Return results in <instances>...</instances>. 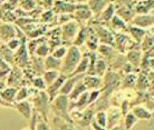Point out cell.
I'll use <instances>...</instances> for the list:
<instances>
[{"label":"cell","instance_id":"obj_1","mask_svg":"<svg viewBox=\"0 0 154 130\" xmlns=\"http://www.w3.org/2000/svg\"><path fill=\"white\" fill-rule=\"evenodd\" d=\"M82 58H83V52L81 51V49L74 45L69 46L65 57L62 59L60 73L65 75V76H70L74 72V70L76 69Z\"/></svg>","mask_w":154,"mask_h":130},{"label":"cell","instance_id":"obj_2","mask_svg":"<svg viewBox=\"0 0 154 130\" xmlns=\"http://www.w3.org/2000/svg\"><path fill=\"white\" fill-rule=\"evenodd\" d=\"M50 111L53 112V115L73 121L69 115V98L68 96L58 95L57 97H55L54 99L50 101Z\"/></svg>","mask_w":154,"mask_h":130},{"label":"cell","instance_id":"obj_3","mask_svg":"<svg viewBox=\"0 0 154 130\" xmlns=\"http://www.w3.org/2000/svg\"><path fill=\"white\" fill-rule=\"evenodd\" d=\"M32 103L34 111L37 112L42 119L48 120V112L50 110V99L46 91H38L37 95L29 99Z\"/></svg>","mask_w":154,"mask_h":130},{"label":"cell","instance_id":"obj_4","mask_svg":"<svg viewBox=\"0 0 154 130\" xmlns=\"http://www.w3.org/2000/svg\"><path fill=\"white\" fill-rule=\"evenodd\" d=\"M121 79L122 78L119 77V73L115 70H107V72L103 77V87L100 89L102 93L107 97L112 96L121 87Z\"/></svg>","mask_w":154,"mask_h":130},{"label":"cell","instance_id":"obj_5","mask_svg":"<svg viewBox=\"0 0 154 130\" xmlns=\"http://www.w3.org/2000/svg\"><path fill=\"white\" fill-rule=\"evenodd\" d=\"M81 27H82L81 25L77 22V21H75V20H72L69 22L60 26V37H62L63 45L65 42H68L70 45H73L74 39L77 36Z\"/></svg>","mask_w":154,"mask_h":130},{"label":"cell","instance_id":"obj_6","mask_svg":"<svg viewBox=\"0 0 154 130\" xmlns=\"http://www.w3.org/2000/svg\"><path fill=\"white\" fill-rule=\"evenodd\" d=\"M30 64V55L27 49V38L23 39L19 49L16 50L14 54V65L21 69H26Z\"/></svg>","mask_w":154,"mask_h":130},{"label":"cell","instance_id":"obj_7","mask_svg":"<svg viewBox=\"0 0 154 130\" xmlns=\"http://www.w3.org/2000/svg\"><path fill=\"white\" fill-rule=\"evenodd\" d=\"M92 28L96 34L100 43L109 45L114 47V32L106 25L100 23H92Z\"/></svg>","mask_w":154,"mask_h":130},{"label":"cell","instance_id":"obj_8","mask_svg":"<svg viewBox=\"0 0 154 130\" xmlns=\"http://www.w3.org/2000/svg\"><path fill=\"white\" fill-rule=\"evenodd\" d=\"M23 81H25V77H23V69L15 66L14 68L10 69V72L7 77V84L8 87H15V88H20L23 87Z\"/></svg>","mask_w":154,"mask_h":130},{"label":"cell","instance_id":"obj_9","mask_svg":"<svg viewBox=\"0 0 154 130\" xmlns=\"http://www.w3.org/2000/svg\"><path fill=\"white\" fill-rule=\"evenodd\" d=\"M74 20L77 21L82 26V23L86 25L87 22L92 21L94 15L89 10L87 4H76V10L74 11Z\"/></svg>","mask_w":154,"mask_h":130},{"label":"cell","instance_id":"obj_10","mask_svg":"<svg viewBox=\"0 0 154 130\" xmlns=\"http://www.w3.org/2000/svg\"><path fill=\"white\" fill-rule=\"evenodd\" d=\"M131 25H134L136 27L142 29H151L154 26V12L152 13H137L135 15L134 19L132 20Z\"/></svg>","mask_w":154,"mask_h":130},{"label":"cell","instance_id":"obj_11","mask_svg":"<svg viewBox=\"0 0 154 130\" xmlns=\"http://www.w3.org/2000/svg\"><path fill=\"white\" fill-rule=\"evenodd\" d=\"M51 10L55 12V15H73L76 10V4L64 0H55L54 7Z\"/></svg>","mask_w":154,"mask_h":130},{"label":"cell","instance_id":"obj_12","mask_svg":"<svg viewBox=\"0 0 154 130\" xmlns=\"http://www.w3.org/2000/svg\"><path fill=\"white\" fill-rule=\"evenodd\" d=\"M50 126L53 130H79L73 121L66 120L55 115H53L50 119Z\"/></svg>","mask_w":154,"mask_h":130},{"label":"cell","instance_id":"obj_13","mask_svg":"<svg viewBox=\"0 0 154 130\" xmlns=\"http://www.w3.org/2000/svg\"><path fill=\"white\" fill-rule=\"evenodd\" d=\"M106 114H107V130L112 129L113 127L119 125V121H121L123 115H122V111L119 107L111 106L106 110Z\"/></svg>","mask_w":154,"mask_h":130},{"label":"cell","instance_id":"obj_14","mask_svg":"<svg viewBox=\"0 0 154 130\" xmlns=\"http://www.w3.org/2000/svg\"><path fill=\"white\" fill-rule=\"evenodd\" d=\"M14 108L19 112L25 119L30 120L34 114V107L30 100H23V101H18V102L14 103Z\"/></svg>","mask_w":154,"mask_h":130},{"label":"cell","instance_id":"obj_15","mask_svg":"<svg viewBox=\"0 0 154 130\" xmlns=\"http://www.w3.org/2000/svg\"><path fill=\"white\" fill-rule=\"evenodd\" d=\"M17 37V27L11 23H1L0 25V40L7 43L9 40Z\"/></svg>","mask_w":154,"mask_h":130},{"label":"cell","instance_id":"obj_16","mask_svg":"<svg viewBox=\"0 0 154 130\" xmlns=\"http://www.w3.org/2000/svg\"><path fill=\"white\" fill-rule=\"evenodd\" d=\"M67 77L68 76H65V75L60 73L54 84H51L50 86H48V87L46 88L45 91H46V93L48 95V97H49L50 101L54 99L55 97H57L58 95H59V91H60V89H62L63 84H64V82H65Z\"/></svg>","mask_w":154,"mask_h":130},{"label":"cell","instance_id":"obj_17","mask_svg":"<svg viewBox=\"0 0 154 130\" xmlns=\"http://www.w3.org/2000/svg\"><path fill=\"white\" fill-rule=\"evenodd\" d=\"M85 87L88 91L91 90H100L103 87V78H100L95 75H85L83 78Z\"/></svg>","mask_w":154,"mask_h":130},{"label":"cell","instance_id":"obj_18","mask_svg":"<svg viewBox=\"0 0 154 130\" xmlns=\"http://www.w3.org/2000/svg\"><path fill=\"white\" fill-rule=\"evenodd\" d=\"M116 15V9H115V4L114 2H109V4L104 8V10L100 12V15L95 17L98 19V22L96 23H100V25H106L111 21L113 17Z\"/></svg>","mask_w":154,"mask_h":130},{"label":"cell","instance_id":"obj_19","mask_svg":"<svg viewBox=\"0 0 154 130\" xmlns=\"http://www.w3.org/2000/svg\"><path fill=\"white\" fill-rule=\"evenodd\" d=\"M146 32H147V30L142 29V28H140V27H136V26L131 25V23L128 25L127 31H126V34L130 36V38H131L133 41L136 42V43H139V45H141V42L143 41V39L145 37Z\"/></svg>","mask_w":154,"mask_h":130},{"label":"cell","instance_id":"obj_20","mask_svg":"<svg viewBox=\"0 0 154 130\" xmlns=\"http://www.w3.org/2000/svg\"><path fill=\"white\" fill-rule=\"evenodd\" d=\"M85 75H77V76H68L66 78L65 82L63 84L62 89L59 91V95H65V96H69V93L73 90L74 86L77 84V81L83 79Z\"/></svg>","mask_w":154,"mask_h":130},{"label":"cell","instance_id":"obj_21","mask_svg":"<svg viewBox=\"0 0 154 130\" xmlns=\"http://www.w3.org/2000/svg\"><path fill=\"white\" fill-rule=\"evenodd\" d=\"M29 68L36 73V76H42V73L46 71L45 69V61L44 59L37 56H30V64H29Z\"/></svg>","mask_w":154,"mask_h":130},{"label":"cell","instance_id":"obj_22","mask_svg":"<svg viewBox=\"0 0 154 130\" xmlns=\"http://www.w3.org/2000/svg\"><path fill=\"white\" fill-rule=\"evenodd\" d=\"M131 111L137 118V120H150L153 116L152 111H150L146 107H144L142 105H134L132 107Z\"/></svg>","mask_w":154,"mask_h":130},{"label":"cell","instance_id":"obj_23","mask_svg":"<svg viewBox=\"0 0 154 130\" xmlns=\"http://www.w3.org/2000/svg\"><path fill=\"white\" fill-rule=\"evenodd\" d=\"M109 2L111 1H108V0H89L87 6H88L89 10L92 11V13L94 15V17H97Z\"/></svg>","mask_w":154,"mask_h":130},{"label":"cell","instance_id":"obj_24","mask_svg":"<svg viewBox=\"0 0 154 130\" xmlns=\"http://www.w3.org/2000/svg\"><path fill=\"white\" fill-rule=\"evenodd\" d=\"M109 26L111 29L113 30V32H126L127 27L130 23H126L122 18H119V16H114L111 21H109Z\"/></svg>","mask_w":154,"mask_h":130},{"label":"cell","instance_id":"obj_25","mask_svg":"<svg viewBox=\"0 0 154 130\" xmlns=\"http://www.w3.org/2000/svg\"><path fill=\"white\" fill-rule=\"evenodd\" d=\"M17 91H18V88H15V87H6V88L0 91V97L1 99L4 100L5 102L9 103V105H12L16 102V96H17Z\"/></svg>","mask_w":154,"mask_h":130},{"label":"cell","instance_id":"obj_26","mask_svg":"<svg viewBox=\"0 0 154 130\" xmlns=\"http://www.w3.org/2000/svg\"><path fill=\"white\" fill-rule=\"evenodd\" d=\"M126 60L127 62L132 65L133 67H140L141 64H142V59H143V55H142V50L137 49V50H131L126 52Z\"/></svg>","mask_w":154,"mask_h":130},{"label":"cell","instance_id":"obj_27","mask_svg":"<svg viewBox=\"0 0 154 130\" xmlns=\"http://www.w3.org/2000/svg\"><path fill=\"white\" fill-rule=\"evenodd\" d=\"M150 87H151V82L149 80L147 75H145L144 72L137 73V80H136V84H135V88H136L137 92L147 91Z\"/></svg>","mask_w":154,"mask_h":130},{"label":"cell","instance_id":"obj_28","mask_svg":"<svg viewBox=\"0 0 154 130\" xmlns=\"http://www.w3.org/2000/svg\"><path fill=\"white\" fill-rule=\"evenodd\" d=\"M137 73L130 72L125 73V76L121 79V88L122 89H133L136 84Z\"/></svg>","mask_w":154,"mask_h":130},{"label":"cell","instance_id":"obj_29","mask_svg":"<svg viewBox=\"0 0 154 130\" xmlns=\"http://www.w3.org/2000/svg\"><path fill=\"white\" fill-rule=\"evenodd\" d=\"M107 62L105 61L103 58L98 57L97 58L96 62H95V65H94V69H93V75H95V76H98L100 78H103L104 75L107 72Z\"/></svg>","mask_w":154,"mask_h":130},{"label":"cell","instance_id":"obj_30","mask_svg":"<svg viewBox=\"0 0 154 130\" xmlns=\"http://www.w3.org/2000/svg\"><path fill=\"white\" fill-rule=\"evenodd\" d=\"M89 67V59L88 56L85 54H83V58L81 59L79 64L77 65L76 69L74 70V72L70 75V76H77V75H86L87 73V70H88Z\"/></svg>","mask_w":154,"mask_h":130},{"label":"cell","instance_id":"obj_31","mask_svg":"<svg viewBox=\"0 0 154 130\" xmlns=\"http://www.w3.org/2000/svg\"><path fill=\"white\" fill-rule=\"evenodd\" d=\"M45 69L46 70H57L60 71L62 69V59H57V58L53 57L51 55L47 56L45 59Z\"/></svg>","mask_w":154,"mask_h":130},{"label":"cell","instance_id":"obj_32","mask_svg":"<svg viewBox=\"0 0 154 130\" xmlns=\"http://www.w3.org/2000/svg\"><path fill=\"white\" fill-rule=\"evenodd\" d=\"M83 78H84V77H83ZM86 91H88V90H87V88L85 87L84 82H83V79H81L79 81H77V84L74 86L73 90H72V92L69 93V96H68L69 101H74V100H76L78 97L82 96V95Z\"/></svg>","mask_w":154,"mask_h":130},{"label":"cell","instance_id":"obj_33","mask_svg":"<svg viewBox=\"0 0 154 130\" xmlns=\"http://www.w3.org/2000/svg\"><path fill=\"white\" fill-rule=\"evenodd\" d=\"M38 22L42 23V25H53L54 22H56V15L55 12L49 9V10H44V11L40 13V17H39Z\"/></svg>","mask_w":154,"mask_h":130},{"label":"cell","instance_id":"obj_34","mask_svg":"<svg viewBox=\"0 0 154 130\" xmlns=\"http://www.w3.org/2000/svg\"><path fill=\"white\" fill-rule=\"evenodd\" d=\"M87 34H88V26H83L81 27L79 31H78V34L77 36L75 37L73 41V45L76 47H79L85 45V42H86V39H87Z\"/></svg>","mask_w":154,"mask_h":130},{"label":"cell","instance_id":"obj_35","mask_svg":"<svg viewBox=\"0 0 154 130\" xmlns=\"http://www.w3.org/2000/svg\"><path fill=\"white\" fill-rule=\"evenodd\" d=\"M14 54L15 52L9 49L6 43L0 46V57L8 65H14Z\"/></svg>","mask_w":154,"mask_h":130},{"label":"cell","instance_id":"obj_36","mask_svg":"<svg viewBox=\"0 0 154 130\" xmlns=\"http://www.w3.org/2000/svg\"><path fill=\"white\" fill-rule=\"evenodd\" d=\"M154 48V34L146 32L145 37L141 42V50L142 51H151Z\"/></svg>","mask_w":154,"mask_h":130},{"label":"cell","instance_id":"obj_37","mask_svg":"<svg viewBox=\"0 0 154 130\" xmlns=\"http://www.w3.org/2000/svg\"><path fill=\"white\" fill-rule=\"evenodd\" d=\"M60 75V71H57V70H46L45 72L42 73V79L45 81V84L46 86H50L51 84H54L56 79H57L58 77Z\"/></svg>","mask_w":154,"mask_h":130},{"label":"cell","instance_id":"obj_38","mask_svg":"<svg viewBox=\"0 0 154 130\" xmlns=\"http://www.w3.org/2000/svg\"><path fill=\"white\" fill-rule=\"evenodd\" d=\"M137 118L135 117L134 115H133V112L132 111H128L126 115L124 116V120H123V126H124V128L126 130H131L133 127L137 123Z\"/></svg>","mask_w":154,"mask_h":130},{"label":"cell","instance_id":"obj_39","mask_svg":"<svg viewBox=\"0 0 154 130\" xmlns=\"http://www.w3.org/2000/svg\"><path fill=\"white\" fill-rule=\"evenodd\" d=\"M37 7H38V4H37L35 0H20L19 6H18V8H20L21 10H23L27 13L35 10Z\"/></svg>","mask_w":154,"mask_h":130},{"label":"cell","instance_id":"obj_40","mask_svg":"<svg viewBox=\"0 0 154 130\" xmlns=\"http://www.w3.org/2000/svg\"><path fill=\"white\" fill-rule=\"evenodd\" d=\"M93 121H95L97 125H100V126L107 129V114H106V111H97V112H95Z\"/></svg>","mask_w":154,"mask_h":130},{"label":"cell","instance_id":"obj_41","mask_svg":"<svg viewBox=\"0 0 154 130\" xmlns=\"http://www.w3.org/2000/svg\"><path fill=\"white\" fill-rule=\"evenodd\" d=\"M28 98L30 99V93H29V87L23 86L18 88L17 91V96H16V102L18 101H23V100H28Z\"/></svg>","mask_w":154,"mask_h":130},{"label":"cell","instance_id":"obj_42","mask_svg":"<svg viewBox=\"0 0 154 130\" xmlns=\"http://www.w3.org/2000/svg\"><path fill=\"white\" fill-rule=\"evenodd\" d=\"M49 55H50V49H49V47H48V45H47V41L40 43L38 46V48H37L35 51V56L42 58V59H45V58H46L47 56H49Z\"/></svg>","mask_w":154,"mask_h":130},{"label":"cell","instance_id":"obj_43","mask_svg":"<svg viewBox=\"0 0 154 130\" xmlns=\"http://www.w3.org/2000/svg\"><path fill=\"white\" fill-rule=\"evenodd\" d=\"M30 84H31V87L36 88L37 90H39V91H44V90H46V88H47L46 84H45V81H44L42 76L35 77V78L31 80Z\"/></svg>","mask_w":154,"mask_h":130},{"label":"cell","instance_id":"obj_44","mask_svg":"<svg viewBox=\"0 0 154 130\" xmlns=\"http://www.w3.org/2000/svg\"><path fill=\"white\" fill-rule=\"evenodd\" d=\"M68 47L69 46H65V45H62V46L57 47L56 49H54L50 55L53 56V57L57 58V59H63V58L65 57L66 52H67V50H68Z\"/></svg>","mask_w":154,"mask_h":130},{"label":"cell","instance_id":"obj_45","mask_svg":"<svg viewBox=\"0 0 154 130\" xmlns=\"http://www.w3.org/2000/svg\"><path fill=\"white\" fill-rule=\"evenodd\" d=\"M35 130H53V128L50 126V123H48V120H45L39 116L38 121L36 123Z\"/></svg>","mask_w":154,"mask_h":130},{"label":"cell","instance_id":"obj_46","mask_svg":"<svg viewBox=\"0 0 154 130\" xmlns=\"http://www.w3.org/2000/svg\"><path fill=\"white\" fill-rule=\"evenodd\" d=\"M23 39H26V38H23V39H19V38H14L11 39V40H9V41L6 43L7 45V47L9 48L10 50H12L14 52H15L16 50H18L19 49V47L21 46V42H23Z\"/></svg>","mask_w":154,"mask_h":130},{"label":"cell","instance_id":"obj_47","mask_svg":"<svg viewBox=\"0 0 154 130\" xmlns=\"http://www.w3.org/2000/svg\"><path fill=\"white\" fill-rule=\"evenodd\" d=\"M38 7H40L44 10H49V9H53L55 4V0H35Z\"/></svg>","mask_w":154,"mask_h":130},{"label":"cell","instance_id":"obj_48","mask_svg":"<svg viewBox=\"0 0 154 130\" xmlns=\"http://www.w3.org/2000/svg\"><path fill=\"white\" fill-rule=\"evenodd\" d=\"M102 95V91L100 90H91L88 91V103L89 106L93 105V103H95L98 100V98L100 97Z\"/></svg>","mask_w":154,"mask_h":130},{"label":"cell","instance_id":"obj_49","mask_svg":"<svg viewBox=\"0 0 154 130\" xmlns=\"http://www.w3.org/2000/svg\"><path fill=\"white\" fill-rule=\"evenodd\" d=\"M91 128H92L93 130H107L106 128H104V127L97 125L95 121H92V123H91Z\"/></svg>","mask_w":154,"mask_h":130},{"label":"cell","instance_id":"obj_50","mask_svg":"<svg viewBox=\"0 0 154 130\" xmlns=\"http://www.w3.org/2000/svg\"><path fill=\"white\" fill-rule=\"evenodd\" d=\"M109 130H126V129L124 128L123 123H119V125H117V126H115V127H113L112 129H109Z\"/></svg>","mask_w":154,"mask_h":130},{"label":"cell","instance_id":"obj_51","mask_svg":"<svg viewBox=\"0 0 154 130\" xmlns=\"http://www.w3.org/2000/svg\"><path fill=\"white\" fill-rule=\"evenodd\" d=\"M89 0H74V2L76 4H87Z\"/></svg>","mask_w":154,"mask_h":130},{"label":"cell","instance_id":"obj_52","mask_svg":"<svg viewBox=\"0 0 154 130\" xmlns=\"http://www.w3.org/2000/svg\"><path fill=\"white\" fill-rule=\"evenodd\" d=\"M7 87V84H6V81H2L0 79V91H2L5 88Z\"/></svg>","mask_w":154,"mask_h":130},{"label":"cell","instance_id":"obj_53","mask_svg":"<svg viewBox=\"0 0 154 130\" xmlns=\"http://www.w3.org/2000/svg\"><path fill=\"white\" fill-rule=\"evenodd\" d=\"M0 106H6V107H14L12 105H9V103L5 102L4 100L1 99V97H0Z\"/></svg>","mask_w":154,"mask_h":130},{"label":"cell","instance_id":"obj_54","mask_svg":"<svg viewBox=\"0 0 154 130\" xmlns=\"http://www.w3.org/2000/svg\"><path fill=\"white\" fill-rule=\"evenodd\" d=\"M79 130H93L91 127H85V128H83V127H77Z\"/></svg>","mask_w":154,"mask_h":130},{"label":"cell","instance_id":"obj_55","mask_svg":"<svg viewBox=\"0 0 154 130\" xmlns=\"http://www.w3.org/2000/svg\"><path fill=\"white\" fill-rule=\"evenodd\" d=\"M130 1H132L133 4H135V2H139V1H143V0H130Z\"/></svg>","mask_w":154,"mask_h":130},{"label":"cell","instance_id":"obj_56","mask_svg":"<svg viewBox=\"0 0 154 130\" xmlns=\"http://www.w3.org/2000/svg\"><path fill=\"white\" fill-rule=\"evenodd\" d=\"M64 1H68V2H73V4H75L74 0H64Z\"/></svg>","mask_w":154,"mask_h":130},{"label":"cell","instance_id":"obj_57","mask_svg":"<svg viewBox=\"0 0 154 130\" xmlns=\"http://www.w3.org/2000/svg\"><path fill=\"white\" fill-rule=\"evenodd\" d=\"M30 129H31V128H30ZM31 130H35V129H31Z\"/></svg>","mask_w":154,"mask_h":130}]
</instances>
